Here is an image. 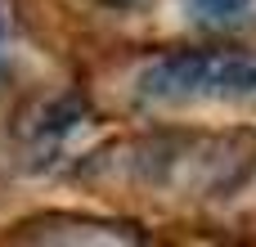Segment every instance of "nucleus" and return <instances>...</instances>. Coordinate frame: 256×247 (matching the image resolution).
Listing matches in <instances>:
<instances>
[{"mask_svg": "<svg viewBox=\"0 0 256 247\" xmlns=\"http://www.w3.org/2000/svg\"><path fill=\"white\" fill-rule=\"evenodd\" d=\"M140 94L153 104H256V50L207 45L171 50L140 72Z\"/></svg>", "mask_w": 256, "mask_h": 247, "instance_id": "1", "label": "nucleus"}, {"mask_svg": "<svg viewBox=\"0 0 256 247\" xmlns=\"http://www.w3.org/2000/svg\"><path fill=\"white\" fill-rule=\"evenodd\" d=\"M252 9H256V0H184V14H189L198 27H212V32L248 22Z\"/></svg>", "mask_w": 256, "mask_h": 247, "instance_id": "2", "label": "nucleus"}]
</instances>
